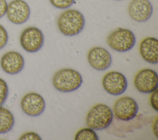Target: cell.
<instances>
[{"label":"cell","mask_w":158,"mask_h":140,"mask_svg":"<svg viewBox=\"0 0 158 140\" xmlns=\"http://www.w3.org/2000/svg\"><path fill=\"white\" fill-rule=\"evenodd\" d=\"M57 27L65 36H72L79 34L84 28L85 20L83 15L75 9H67L59 16Z\"/></svg>","instance_id":"6da1fadb"},{"label":"cell","mask_w":158,"mask_h":140,"mask_svg":"<svg viewBox=\"0 0 158 140\" xmlns=\"http://www.w3.org/2000/svg\"><path fill=\"white\" fill-rule=\"evenodd\" d=\"M6 15L14 24L20 25L26 22L30 15L28 4L23 0H12L7 5Z\"/></svg>","instance_id":"9c48e42d"},{"label":"cell","mask_w":158,"mask_h":140,"mask_svg":"<svg viewBox=\"0 0 158 140\" xmlns=\"http://www.w3.org/2000/svg\"><path fill=\"white\" fill-rule=\"evenodd\" d=\"M152 130H153V132L155 134V136H156V138H158V135H157V118H156L153 123L152 125Z\"/></svg>","instance_id":"603a6c76"},{"label":"cell","mask_w":158,"mask_h":140,"mask_svg":"<svg viewBox=\"0 0 158 140\" xmlns=\"http://www.w3.org/2000/svg\"><path fill=\"white\" fill-rule=\"evenodd\" d=\"M139 53L142 58L151 64L158 62V40L154 37L144 38L139 44Z\"/></svg>","instance_id":"5bb4252c"},{"label":"cell","mask_w":158,"mask_h":140,"mask_svg":"<svg viewBox=\"0 0 158 140\" xmlns=\"http://www.w3.org/2000/svg\"><path fill=\"white\" fill-rule=\"evenodd\" d=\"M15 120L12 113L7 109L0 106V134L9 132L14 126Z\"/></svg>","instance_id":"9a60e30c"},{"label":"cell","mask_w":158,"mask_h":140,"mask_svg":"<svg viewBox=\"0 0 158 140\" xmlns=\"http://www.w3.org/2000/svg\"><path fill=\"white\" fill-rule=\"evenodd\" d=\"M20 43L22 48L27 52H36L42 47L44 44V35L39 28L30 27L22 32Z\"/></svg>","instance_id":"8992f818"},{"label":"cell","mask_w":158,"mask_h":140,"mask_svg":"<svg viewBox=\"0 0 158 140\" xmlns=\"http://www.w3.org/2000/svg\"><path fill=\"white\" fill-rule=\"evenodd\" d=\"M74 139L75 140H98L99 137L94 130L88 127L78 131Z\"/></svg>","instance_id":"2e32d148"},{"label":"cell","mask_w":158,"mask_h":140,"mask_svg":"<svg viewBox=\"0 0 158 140\" xmlns=\"http://www.w3.org/2000/svg\"><path fill=\"white\" fill-rule=\"evenodd\" d=\"M8 33L6 28L0 24V49H2L8 42Z\"/></svg>","instance_id":"d6986e66"},{"label":"cell","mask_w":158,"mask_h":140,"mask_svg":"<svg viewBox=\"0 0 158 140\" xmlns=\"http://www.w3.org/2000/svg\"><path fill=\"white\" fill-rule=\"evenodd\" d=\"M9 93V88L7 83L0 78V106L6 101Z\"/></svg>","instance_id":"e0dca14e"},{"label":"cell","mask_w":158,"mask_h":140,"mask_svg":"<svg viewBox=\"0 0 158 140\" xmlns=\"http://www.w3.org/2000/svg\"><path fill=\"white\" fill-rule=\"evenodd\" d=\"M20 105L25 114L31 117H37L44 112L46 103L40 94L31 92L26 94L22 97Z\"/></svg>","instance_id":"30bf717a"},{"label":"cell","mask_w":158,"mask_h":140,"mask_svg":"<svg viewBox=\"0 0 158 140\" xmlns=\"http://www.w3.org/2000/svg\"><path fill=\"white\" fill-rule=\"evenodd\" d=\"M20 140H41V136L35 132H27L23 134L20 138Z\"/></svg>","instance_id":"ffe728a7"},{"label":"cell","mask_w":158,"mask_h":140,"mask_svg":"<svg viewBox=\"0 0 158 140\" xmlns=\"http://www.w3.org/2000/svg\"><path fill=\"white\" fill-rule=\"evenodd\" d=\"M102 86L109 94L118 96L127 89L128 82L125 75L117 71L107 72L102 78Z\"/></svg>","instance_id":"ba28073f"},{"label":"cell","mask_w":158,"mask_h":140,"mask_svg":"<svg viewBox=\"0 0 158 140\" xmlns=\"http://www.w3.org/2000/svg\"><path fill=\"white\" fill-rule=\"evenodd\" d=\"M51 4L55 7L60 9H67L75 2V0H49Z\"/></svg>","instance_id":"ac0fdd59"},{"label":"cell","mask_w":158,"mask_h":140,"mask_svg":"<svg viewBox=\"0 0 158 140\" xmlns=\"http://www.w3.org/2000/svg\"><path fill=\"white\" fill-rule=\"evenodd\" d=\"M114 113L112 109L104 104H97L89 110L86 117L88 127L94 130L108 128L112 122Z\"/></svg>","instance_id":"3957f363"},{"label":"cell","mask_w":158,"mask_h":140,"mask_svg":"<svg viewBox=\"0 0 158 140\" xmlns=\"http://www.w3.org/2000/svg\"><path fill=\"white\" fill-rule=\"evenodd\" d=\"M136 89L142 93H151L157 89L158 75L156 71L151 68L140 70L134 78Z\"/></svg>","instance_id":"52a82bcc"},{"label":"cell","mask_w":158,"mask_h":140,"mask_svg":"<svg viewBox=\"0 0 158 140\" xmlns=\"http://www.w3.org/2000/svg\"><path fill=\"white\" fill-rule=\"evenodd\" d=\"M114 1H122V0H114Z\"/></svg>","instance_id":"cb8c5ba5"},{"label":"cell","mask_w":158,"mask_h":140,"mask_svg":"<svg viewBox=\"0 0 158 140\" xmlns=\"http://www.w3.org/2000/svg\"><path fill=\"white\" fill-rule=\"evenodd\" d=\"M89 64L95 70L103 71L107 69L112 64V56L109 52L102 47L91 48L87 56Z\"/></svg>","instance_id":"8fae6325"},{"label":"cell","mask_w":158,"mask_h":140,"mask_svg":"<svg viewBox=\"0 0 158 140\" xmlns=\"http://www.w3.org/2000/svg\"><path fill=\"white\" fill-rule=\"evenodd\" d=\"M152 12L153 7L149 0H132L128 7L130 17L138 22H143L149 20Z\"/></svg>","instance_id":"7c38bea8"},{"label":"cell","mask_w":158,"mask_h":140,"mask_svg":"<svg viewBox=\"0 0 158 140\" xmlns=\"http://www.w3.org/2000/svg\"><path fill=\"white\" fill-rule=\"evenodd\" d=\"M83 82L82 76L72 68H62L57 71L52 77L55 89L62 93H70L78 89Z\"/></svg>","instance_id":"7a4b0ae2"},{"label":"cell","mask_w":158,"mask_h":140,"mask_svg":"<svg viewBox=\"0 0 158 140\" xmlns=\"http://www.w3.org/2000/svg\"><path fill=\"white\" fill-rule=\"evenodd\" d=\"M25 60L21 54L16 51L6 52L1 59L2 69L7 74L15 75L24 67Z\"/></svg>","instance_id":"4fadbf2b"},{"label":"cell","mask_w":158,"mask_h":140,"mask_svg":"<svg viewBox=\"0 0 158 140\" xmlns=\"http://www.w3.org/2000/svg\"><path fill=\"white\" fill-rule=\"evenodd\" d=\"M138 112V105L131 97H121L114 104L113 113L117 118L122 121H127L133 119Z\"/></svg>","instance_id":"5b68a950"},{"label":"cell","mask_w":158,"mask_h":140,"mask_svg":"<svg viewBox=\"0 0 158 140\" xmlns=\"http://www.w3.org/2000/svg\"><path fill=\"white\" fill-rule=\"evenodd\" d=\"M152 94L150 97V103L152 107L156 110L158 111V104H157V99H158V90L156 89L154 91L151 93Z\"/></svg>","instance_id":"44dd1931"},{"label":"cell","mask_w":158,"mask_h":140,"mask_svg":"<svg viewBox=\"0 0 158 140\" xmlns=\"http://www.w3.org/2000/svg\"><path fill=\"white\" fill-rule=\"evenodd\" d=\"M7 5L8 4L6 0H0V19L6 14Z\"/></svg>","instance_id":"7402d4cb"},{"label":"cell","mask_w":158,"mask_h":140,"mask_svg":"<svg viewBox=\"0 0 158 140\" xmlns=\"http://www.w3.org/2000/svg\"><path fill=\"white\" fill-rule=\"evenodd\" d=\"M107 42L109 46L114 51L123 52L130 51L134 47L136 38L131 30L118 28L109 34Z\"/></svg>","instance_id":"277c9868"}]
</instances>
